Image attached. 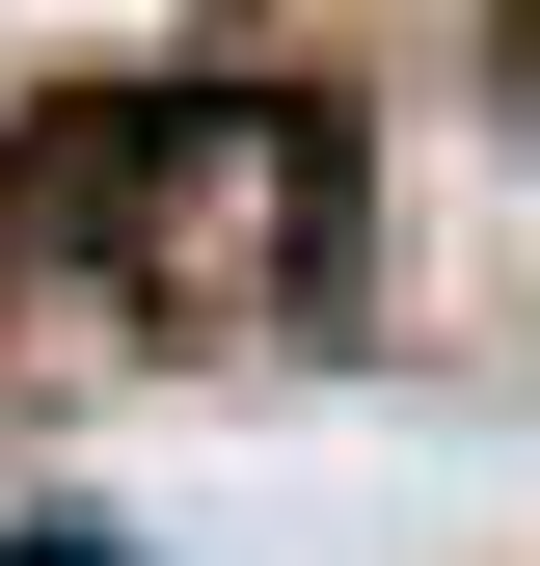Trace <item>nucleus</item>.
<instances>
[{"instance_id":"2","label":"nucleus","mask_w":540,"mask_h":566,"mask_svg":"<svg viewBox=\"0 0 540 566\" xmlns=\"http://www.w3.org/2000/svg\"><path fill=\"white\" fill-rule=\"evenodd\" d=\"M0 566H108V513H28V539H0Z\"/></svg>"},{"instance_id":"1","label":"nucleus","mask_w":540,"mask_h":566,"mask_svg":"<svg viewBox=\"0 0 540 566\" xmlns=\"http://www.w3.org/2000/svg\"><path fill=\"white\" fill-rule=\"evenodd\" d=\"M54 270H108V297L163 324H352V108H82L0 163V297H54Z\"/></svg>"}]
</instances>
